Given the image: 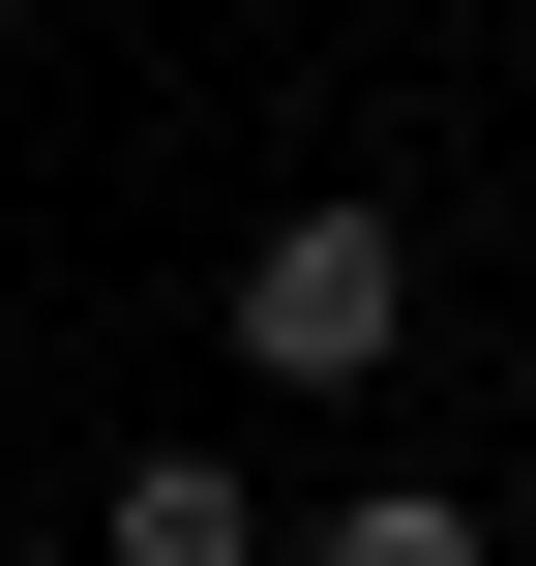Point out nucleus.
Segmentation results:
<instances>
[{"label":"nucleus","mask_w":536,"mask_h":566,"mask_svg":"<svg viewBox=\"0 0 536 566\" xmlns=\"http://www.w3.org/2000/svg\"><path fill=\"white\" fill-rule=\"evenodd\" d=\"M90 537H119V566H269V478H239V448H119Z\"/></svg>","instance_id":"nucleus-2"},{"label":"nucleus","mask_w":536,"mask_h":566,"mask_svg":"<svg viewBox=\"0 0 536 566\" xmlns=\"http://www.w3.org/2000/svg\"><path fill=\"white\" fill-rule=\"evenodd\" d=\"M209 328H239V388H298V418H328V388H388V358H418V239H388L358 179H298V209L239 239V298H209Z\"/></svg>","instance_id":"nucleus-1"},{"label":"nucleus","mask_w":536,"mask_h":566,"mask_svg":"<svg viewBox=\"0 0 536 566\" xmlns=\"http://www.w3.org/2000/svg\"><path fill=\"white\" fill-rule=\"evenodd\" d=\"M298 566H507V537H477L448 478H358V507H328V537H298Z\"/></svg>","instance_id":"nucleus-3"}]
</instances>
